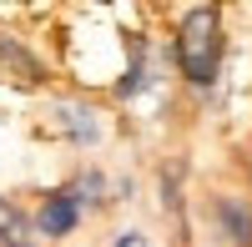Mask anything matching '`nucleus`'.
<instances>
[{"instance_id":"6e6552de","label":"nucleus","mask_w":252,"mask_h":247,"mask_svg":"<svg viewBox=\"0 0 252 247\" xmlns=\"http://www.w3.org/2000/svg\"><path fill=\"white\" fill-rule=\"evenodd\" d=\"M111 247H141V232H121V237H116Z\"/></svg>"},{"instance_id":"f257e3e1","label":"nucleus","mask_w":252,"mask_h":247,"mask_svg":"<svg viewBox=\"0 0 252 247\" xmlns=\"http://www.w3.org/2000/svg\"><path fill=\"white\" fill-rule=\"evenodd\" d=\"M177 71L192 91H212L222 76V56H227V31H222V10L217 5H192L177 26Z\"/></svg>"},{"instance_id":"f03ea898","label":"nucleus","mask_w":252,"mask_h":247,"mask_svg":"<svg viewBox=\"0 0 252 247\" xmlns=\"http://www.w3.org/2000/svg\"><path fill=\"white\" fill-rule=\"evenodd\" d=\"M81 202H76V192L71 187H56V192H46V202H40V212H35V232L40 237H51V242H61V237H71L76 227H81Z\"/></svg>"},{"instance_id":"7ed1b4c3","label":"nucleus","mask_w":252,"mask_h":247,"mask_svg":"<svg viewBox=\"0 0 252 247\" xmlns=\"http://www.w3.org/2000/svg\"><path fill=\"white\" fill-rule=\"evenodd\" d=\"M212 222L217 232L232 242V247H252V202L237 192H217L212 197Z\"/></svg>"},{"instance_id":"39448f33","label":"nucleus","mask_w":252,"mask_h":247,"mask_svg":"<svg viewBox=\"0 0 252 247\" xmlns=\"http://www.w3.org/2000/svg\"><path fill=\"white\" fill-rule=\"evenodd\" d=\"M56 121H61V131H66L76 147H96V141H101V121H96L91 106H81V101H61Z\"/></svg>"},{"instance_id":"20e7f679","label":"nucleus","mask_w":252,"mask_h":247,"mask_svg":"<svg viewBox=\"0 0 252 247\" xmlns=\"http://www.w3.org/2000/svg\"><path fill=\"white\" fill-rule=\"evenodd\" d=\"M126 51H131V61H126V76L116 81V96L121 101H131V96H141L146 86H152V46H146V35H131L126 40Z\"/></svg>"},{"instance_id":"0eeeda50","label":"nucleus","mask_w":252,"mask_h":247,"mask_svg":"<svg viewBox=\"0 0 252 247\" xmlns=\"http://www.w3.org/2000/svg\"><path fill=\"white\" fill-rule=\"evenodd\" d=\"M0 61H10V66L20 71V81H40V76H46V71H40V61L26 51V46H15V40L5 35V40H0Z\"/></svg>"},{"instance_id":"423d86ee","label":"nucleus","mask_w":252,"mask_h":247,"mask_svg":"<svg viewBox=\"0 0 252 247\" xmlns=\"http://www.w3.org/2000/svg\"><path fill=\"white\" fill-rule=\"evenodd\" d=\"M0 247H40L35 242V222L10 197H0Z\"/></svg>"}]
</instances>
